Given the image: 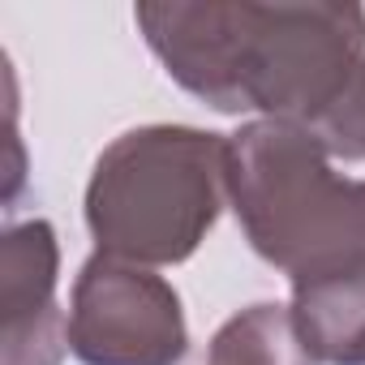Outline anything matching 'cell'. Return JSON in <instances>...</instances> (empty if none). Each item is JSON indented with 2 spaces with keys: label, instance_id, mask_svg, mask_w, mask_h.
Listing matches in <instances>:
<instances>
[{
  "label": "cell",
  "instance_id": "1",
  "mask_svg": "<svg viewBox=\"0 0 365 365\" xmlns=\"http://www.w3.org/2000/svg\"><path fill=\"white\" fill-rule=\"evenodd\" d=\"M133 22L163 73L207 108L309 129L365 56L352 0H142Z\"/></svg>",
  "mask_w": 365,
  "mask_h": 365
},
{
  "label": "cell",
  "instance_id": "2",
  "mask_svg": "<svg viewBox=\"0 0 365 365\" xmlns=\"http://www.w3.org/2000/svg\"><path fill=\"white\" fill-rule=\"evenodd\" d=\"M228 202L292 288L365 275V180L339 176L309 125L250 120L228 133Z\"/></svg>",
  "mask_w": 365,
  "mask_h": 365
},
{
  "label": "cell",
  "instance_id": "3",
  "mask_svg": "<svg viewBox=\"0 0 365 365\" xmlns=\"http://www.w3.org/2000/svg\"><path fill=\"white\" fill-rule=\"evenodd\" d=\"M228 202V138L194 125H142L103 146L86 180L99 254L176 267L198 254Z\"/></svg>",
  "mask_w": 365,
  "mask_h": 365
},
{
  "label": "cell",
  "instance_id": "4",
  "mask_svg": "<svg viewBox=\"0 0 365 365\" xmlns=\"http://www.w3.org/2000/svg\"><path fill=\"white\" fill-rule=\"evenodd\" d=\"M69 352L82 365H180L190 352L180 292L150 267L86 258L69 297Z\"/></svg>",
  "mask_w": 365,
  "mask_h": 365
},
{
  "label": "cell",
  "instance_id": "5",
  "mask_svg": "<svg viewBox=\"0 0 365 365\" xmlns=\"http://www.w3.org/2000/svg\"><path fill=\"white\" fill-rule=\"evenodd\" d=\"M61 245L48 220L14 224L0 237V297H5V365H61L69 318L56 305Z\"/></svg>",
  "mask_w": 365,
  "mask_h": 365
},
{
  "label": "cell",
  "instance_id": "6",
  "mask_svg": "<svg viewBox=\"0 0 365 365\" xmlns=\"http://www.w3.org/2000/svg\"><path fill=\"white\" fill-rule=\"evenodd\" d=\"M207 365H318V361L301 344L292 309L262 301V305L232 314L215 331Z\"/></svg>",
  "mask_w": 365,
  "mask_h": 365
},
{
  "label": "cell",
  "instance_id": "7",
  "mask_svg": "<svg viewBox=\"0 0 365 365\" xmlns=\"http://www.w3.org/2000/svg\"><path fill=\"white\" fill-rule=\"evenodd\" d=\"M314 133L322 138L331 159H344V163H361L365 159V56H361L356 73L348 78L344 95L314 125Z\"/></svg>",
  "mask_w": 365,
  "mask_h": 365
}]
</instances>
